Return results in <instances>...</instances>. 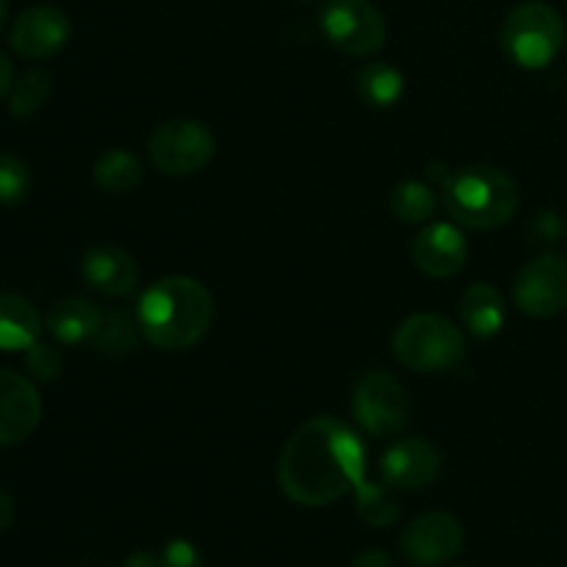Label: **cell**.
Wrapping results in <instances>:
<instances>
[{"instance_id": "cell-2", "label": "cell", "mask_w": 567, "mask_h": 567, "mask_svg": "<svg viewBox=\"0 0 567 567\" xmlns=\"http://www.w3.org/2000/svg\"><path fill=\"white\" fill-rule=\"evenodd\" d=\"M142 338L161 352H186L205 338L214 321V299L199 280L169 275L155 280L136 305Z\"/></svg>"}, {"instance_id": "cell-15", "label": "cell", "mask_w": 567, "mask_h": 567, "mask_svg": "<svg viewBox=\"0 0 567 567\" xmlns=\"http://www.w3.org/2000/svg\"><path fill=\"white\" fill-rule=\"evenodd\" d=\"M81 275L94 291L105 293V297H125L136 288L138 266L125 249L114 247V244H97L83 255Z\"/></svg>"}, {"instance_id": "cell-26", "label": "cell", "mask_w": 567, "mask_h": 567, "mask_svg": "<svg viewBox=\"0 0 567 567\" xmlns=\"http://www.w3.org/2000/svg\"><path fill=\"white\" fill-rule=\"evenodd\" d=\"M25 369L33 380L50 382L64 371V354L53 343L37 341L25 349Z\"/></svg>"}, {"instance_id": "cell-7", "label": "cell", "mask_w": 567, "mask_h": 567, "mask_svg": "<svg viewBox=\"0 0 567 567\" xmlns=\"http://www.w3.org/2000/svg\"><path fill=\"white\" fill-rule=\"evenodd\" d=\"M352 415L371 437H393L408 426L410 402L402 382L388 371H365L352 391Z\"/></svg>"}, {"instance_id": "cell-17", "label": "cell", "mask_w": 567, "mask_h": 567, "mask_svg": "<svg viewBox=\"0 0 567 567\" xmlns=\"http://www.w3.org/2000/svg\"><path fill=\"white\" fill-rule=\"evenodd\" d=\"M460 319L471 336H498L507 321V308H504V297L498 293V288H493L491 282H474L465 288V293L460 297Z\"/></svg>"}, {"instance_id": "cell-13", "label": "cell", "mask_w": 567, "mask_h": 567, "mask_svg": "<svg viewBox=\"0 0 567 567\" xmlns=\"http://www.w3.org/2000/svg\"><path fill=\"white\" fill-rule=\"evenodd\" d=\"M42 421V396L28 377L0 369V446H20Z\"/></svg>"}, {"instance_id": "cell-4", "label": "cell", "mask_w": 567, "mask_h": 567, "mask_svg": "<svg viewBox=\"0 0 567 567\" xmlns=\"http://www.w3.org/2000/svg\"><path fill=\"white\" fill-rule=\"evenodd\" d=\"M565 48V20L551 3H518L502 25V50L520 70H546Z\"/></svg>"}, {"instance_id": "cell-5", "label": "cell", "mask_w": 567, "mask_h": 567, "mask_svg": "<svg viewBox=\"0 0 567 567\" xmlns=\"http://www.w3.org/2000/svg\"><path fill=\"white\" fill-rule=\"evenodd\" d=\"M393 354L404 369L437 374L454 369L465 358V341L460 327L446 316L415 313L393 332Z\"/></svg>"}, {"instance_id": "cell-23", "label": "cell", "mask_w": 567, "mask_h": 567, "mask_svg": "<svg viewBox=\"0 0 567 567\" xmlns=\"http://www.w3.org/2000/svg\"><path fill=\"white\" fill-rule=\"evenodd\" d=\"M354 507H358L360 520L377 526V529H385V526L396 524L399 518V504L391 496V487L369 480L354 491Z\"/></svg>"}, {"instance_id": "cell-16", "label": "cell", "mask_w": 567, "mask_h": 567, "mask_svg": "<svg viewBox=\"0 0 567 567\" xmlns=\"http://www.w3.org/2000/svg\"><path fill=\"white\" fill-rule=\"evenodd\" d=\"M103 324V310L86 297H66L55 302L44 316V330L66 347L94 341Z\"/></svg>"}, {"instance_id": "cell-9", "label": "cell", "mask_w": 567, "mask_h": 567, "mask_svg": "<svg viewBox=\"0 0 567 567\" xmlns=\"http://www.w3.org/2000/svg\"><path fill=\"white\" fill-rule=\"evenodd\" d=\"M513 299L532 319H551L567 310V258L540 255L529 260L515 277Z\"/></svg>"}, {"instance_id": "cell-30", "label": "cell", "mask_w": 567, "mask_h": 567, "mask_svg": "<svg viewBox=\"0 0 567 567\" xmlns=\"http://www.w3.org/2000/svg\"><path fill=\"white\" fill-rule=\"evenodd\" d=\"M11 86H14V66H11L9 55L0 53V97H6Z\"/></svg>"}, {"instance_id": "cell-3", "label": "cell", "mask_w": 567, "mask_h": 567, "mask_svg": "<svg viewBox=\"0 0 567 567\" xmlns=\"http://www.w3.org/2000/svg\"><path fill=\"white\" fill-rule=\"evenodd\" d=\"M441 203L457 225L496 230L507 225L520 205L518 183L498 166L474 164L443 181Z\"/></svg>"}, {"instance_id": "cell-28", "label": "cell", "mask_w": 567, "mask_h": 567, "mask_svg": "<svg viewBox=\"0 0 567 567\" xmlns=\"http://www.w3.org/2000/svg\"><path fill=\"white\" fill-rule=\"evenodd\" d=\"M532 233H535L537 241H559V236H563V219L554 210H540L532 219Z\"/></svg>"}, {"instance_id": "cell-6", "label": "cell", "mask_w": 567, "mask_h": 567, "mask_svg": "<svg viewBox=\"0 0 567 567\" xmlns=\"http://www.w3.org/2000/svg\"><path fill=\"white\" fill-rule=\"evenodd\" d=\"M147 153L161 175L188 177L214 161L216 138L203 122L169 120L150 133Z\"/></svg>"}, {"instance_id": "cell-24", "label": "cell", "mask_w": 567, "mask_h": 567, "mask_svg": "<svg viewBox=\"0 0 567 567\" xmlns=\"http://www.w3.org/2000/svg\"><path fill=\"white\" fill-rule=\"evenodd\" d=\"M50 97V75L44 70L22 72L20 81H14L9 92V111L11 116H33Z\"/></svg>"}, {"instance_id": "cell-10", "label": "cell", "mask_w": 567, "mask_h": 567, "mask_svg": "<svg viewBox=\"0 0 567 567\" xmlns=\"http://www.w3.org/2000/svg\"><path fill=\"white\" fill-rule=\"evenodd\" d=\"M463 540V524L452 513H424L402 532V554L419 567H437L457 557Z\"/></svg>"}, {"instance_id": "cell-21", "label": "cell", "mask_w": 567, "mask_h": 567, "mask_svg": "<svg viewBox=\"0 0 567 567\" xmlns=\"http://www.w3.org/2000/svg\"><path fill=\"white\" fill-rule=\"evenodd\" d=\"M437 194L424 181H402L391 192V210L399 221L421 225L437 214Z\"/></svg>"}, {"instance_id": "cell-14", "label": "cell", "mask_w": 567, "mask_h": 567, "mask_svg": "<svg viewBox=\"0 0 567 567\" xmlns=\"http://www.w3.org/2000/svg\"><path fill=\"white\" fill-rule=\"evenodd\" d=\"M413 260L426 277L446 280V277L463 271L465 260H468V241L457 225L432 221L413 241Z\"/></svg>"}, {"instance_id": "cell-11", "label": "cell", "mask_w": 567, "mask_h": 567, "mask_svg": "<svg viewBox=\"0 0 567 567\" xmlns=\"http://www.w3.org/2000/svg\"><path fill=\"white\" fill-rule=\"evenodd\" d=\"M70 17L59 6H31L11 22V50L22 59H50L70 39Z\"/></svg>"}, {"instance_id": "cell-20", "label": "cell", "mask_w": 567, "mask_h": 567, "mask_svg": "<svg viewBox=\"0 0 567 567\" xmlns=\"http://www.w3.org/2000/svg\"><path fill=\"white\" fill-rule=\"evenodd\" d=\"M144 175V166L131 150H109L97 158L94 164L92 177H94V186L105 194H127L142 183Z\"/></svg>"}, {"instance_id": "cell-29", "label": "cell", "mask_w": 567, "mask_h": 567, "mask_svg": "<svg viewBox=\"0 0 567 567\" xmlns=\"http://www.w3.org/2000/svg\"><path fill=\"white\" fill-rule=\"evenodd\" d=\"M349 567H396V563H393V557L385 548H365V551H360L352 559Z\"/></svg>"}, {"instance_id": "cell-31", "label": "cell", "mask_w": 567, "mask_h": 567, "mask_svg": "<svg viewBox=\"0 0 567 567\" xmlns=\"http://www.w3.org/2000/svg\"><path fill=\"white\" fill-rule=\"evenodd\" d=\"M14 524V498L6 491H0V532H6Z\"/></svg>"}, {"instance_id": "cell-34", "label": "cell", "mask_w": 567, "mask_h": 567, "mask_svg": "<svg viewBox=\"0 0 567 567\" xmlns=\"http://www.w3.org/2000/svg\"><path fill=\"white\" fill-rule=\"evenodd\" d=\"M463 567H465V565H463Z\"/></svg>"}, {"instance_id": "cell-12", "label": "cell", "mask_w": 567, "mask_h": 567, "mask_svg": "<svg viewBox=\"0 0 567 567\" xmlns=\"http://www.w3.org/2000/svg\"><path fill=\"white\" fill-rule=\"evenodd\" d=\"M443 457L424 437H404L393 443L380 460V476L393 491H421L437 480Z\"/></svg>"}, {"instance_id": "cell-19", "label": "cell", "mask_w": 567, "mask_h": 567, "mask_svg": "<svg viewBox=\"0 0 567 567\" xmlns=\"http://www.w3.org/2000/svg\"><path fill=\"white\" fill-rule=\"evenodd\" d=\"M360 100L371 109H391L404 94V75L388 61H369L354 78Z\"/></svg>"}, {"instance_id": "cell-32", "label": "cell", "mask_w": 567, "mask_h": 567, "mask_svg": "<svg viewBox=\"0 0 567 567\" xmlns=\"http://www.w3.org/2000/svg\"><path fill=\"white\" fill-rule=\"evenodd\" d=\"M122 567H161V559L153 551H136L122 563Z\"/></svg>"}, {"instance_id": "cell-25", "label": "cell", "mask_w": 567, "mask_h": 567, "mask_svg": "<svg viewBox=\"0 0 567 567\" xmlns=\"http://www.w3.org/2000/svg\"><path fill=\"white\" fill-rule=\"evenodd\" d=\"M31 192V169L17 153H0V205H17Z\"/></svg>"}, {"instance_id": "cell-18", "label": "cell", "mask_w": 567, "mask_h": 567, "mask_svg": "<svg viewBox=\"0 0 567 567\" xmlns=\"http://www.w3.org/2000/svg\"><path fill=\"white\" fill-rule=\"evenodd\" d=\"M42 316L31 299L20 293H0V352H20L39 341Z\"/></svg>"}, {"instance_id": "cell-27", "label": "cell", "mask_w": 567, "mask_h": 567, "mask_svg": "<svg viewBox=\"0 0 567 567\" xmlns=\"http://www.w3.org/2000/svg\"><path fill=\"white\" fill-rule=\"evenodd\" d=\"M158 559L161 567H203V554H199V548L194 546V543L183 540V537L166 543L164 551L158 554Z\"/></svg>"}, {"instance_id": "cell-1", "label": "cell", "mask_w": 567, "mask_h": 567, "mask_svg": "<svg viewBox=\"0 0 567 567\" xmlns=\"http://www.w3.org/2000/svg\"><path fill=\"white\" fill-rule=\"evenodd\" d=\"M365 482V446L341 419L319 415L293 432L277 460V485L299 507H327Z\"/></svg>"}, {"instance_id": "cell-33", "label": "cell", "mask_w": 567, "mask_h": 567, "mask_svg": "<svg viewBox=\"0 0 567 567\" xmlns=\"http://www.w3.org/2000/svg\"><path fill=\"white\" fill-rule=\"evenodd\" d=\"M6 25V0H0V33H3Z\"/></svg>"}, {"instance_id": "cell-22", "label": "cell", "mask_w": 567, "mask_h": 567, "mask_svg": "<svg viewBox=\"0 0 567 567\" xmlns=\"http://www.w3.org/2000/svg\"><path fill=\"white\" fill-rule=\"evenodd\" d=\"M138 338H142V330H138L136 316L125 313V310H109L103 313V324L94 336V347L103 354H127L136 352Z\"/></svg>"}, {"instance_id": "cell-8", "label": "cell", "mask_w": 567, "mask_h": 567, "mask_svg": "<svg viewBox=\"0 0 567 567\" xmlns=\"http://www.w3.org/2000/svg\"><path fill=\"white\" fill-rule=\"evenodd\" d=\"M319 25L332 48L354 59L377 53L388 37L385 17L371 0H327Z\"/></svg>"}]
</instances>
